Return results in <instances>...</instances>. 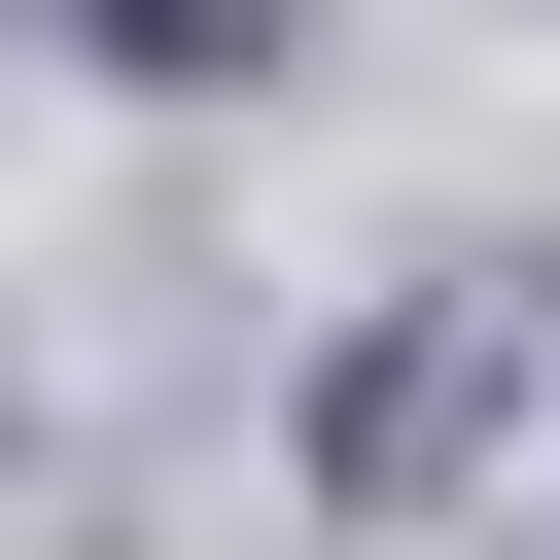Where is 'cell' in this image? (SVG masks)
I'll use <instances>...</instances> for the list:
<instances>
[{"label": "cell", "instance_id": "1", "mask_svg": "<svg viewBox=\"0 0 560 560\" xmlns=\"http://www.w3.org/2000/svg\"><path fill=\"white\" fill-rule=\"evenodd\" d=\"M35 35H105V70H245L280 0H35Z\"/></svg>", "mask_w": 560, "mask_h": 560}]
</instances>
